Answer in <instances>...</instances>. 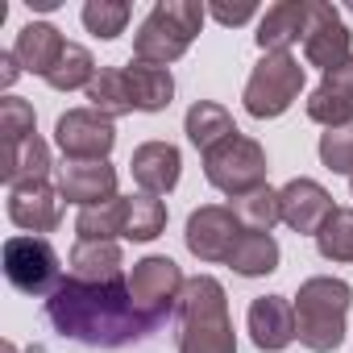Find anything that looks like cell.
I'll return each mask as SVG.
<instances>
[{
  "label": "cell",
  "mask_w": 353,
  "mask_h": 353,
  "mask_svg": "<svg viewBox=\"0 0 353 353\" xmlns=\"http://www.w3.org/2000/svg\"><path fill=\"white\" fill-rule=\"evenodd\" d=\"M75 233H79V241H117V237H125V196H117L108 204H96V208H79Z\"/></svg>",
  "instance_id": "27"
},
{
  "label": "cell",
  "mask_w": 353,
  "mask_h": 353,
  "mask_svg": "<svg viewBox=\"0 0 353 353\" xmlns=\"http://www.w3.org/2000/svg\"><path fill=\"white\" fill-rule=\"evenodd\" d=\"M79 17H83L88 34H96V38L112 42V38H121V34H125V26H129L133 9L125 5V0H88Z\"/></svg>",
  "instance_id": "30"
},
{
  "label": "cell",
  "mask_w": 353,
  "mask_h": 353,
  "mask_svg": "<svg viewBox=\"0 0 353 353\" xmlns=\"http://www.w3.org/2000/svg\"><path fill=\"white\" fill-rule=\"evenodd\" d=\"M50 174V145L34 133L17 145H5V166H0V179L9 188L17 183H42Z\"/></svg>",
  "instance_id": "21"
},
{
  "label": "cell",
  "mask_w": 353,
  "mask_h": 353,
  "mask_svg": "<svg viewBox=\"0 0 353 353\" xmlns=\"http://www.w3.org/2000/svg\"><path fill=\"white\" fill-rule=\"evenodd\" d=\"M183 133H188V141H192L200 154H208V150H216L225 137H233V133H241V129L233 125V117H229L225 104H216V100H196V104L188 108V117H183Z\"/></svg>",
  "instance_id": "20"
},
{
  "label": "cell",
  "mask_w": 353,
  "mask_h": 353,
  "mask_svg": "<svg viewBox=\"0 0 353 353\" xmlns=\"http://www.w3.org/2000/svg\"><path fill=\"white\" fill-rule=\"evenodd\" d=\"M0 133H5V145L34 137V104L21 96H5L0 100Z\"/></svg>",
  "instance_id": "32"
},
{
  "label": "cell",
  "mask_w": 353,
  "mask_h": 353,
  "mask_svg": "<svg viewBox=\"0 0 353 353\" xmlns=\"http://www.w3.org/2000/svg\"><path fill=\"white\" fill-rule=\"evenodd\" d=\"M349 192H353V179H349Z\"/></svg>",
  "instance_id": "38"
},
{
  "label": "cell",
  "mask_w": 353,
  "mask_h": 353,
  "mask_svg": "<svg viewBox=\"0 0 353 353\" xmlns=\"http://www.w3.org/2000/svg\"><path fill=\"white\" fill-rule=\"evenodd\" d=\"M5 353H17V349H13V345H5Z\"/></svg>",
  "instance_id": "37"
},
{
  "label": "cell",
  "mask_w": 353,
  "mask_h": 353,
  "mask_svg": "<svg viewBox=\"0 0 353 353\" xmlns=\"http://www.w3.org/2000/svg\"><path fill=\"white\" fill-rule=\"evenodd\" d=\"M241 225L233 216V208L225 204H204L188 216V229H183V241L188 250L200 258V262H229L233 245L241 241Z\"/></svg>",
  "instance_id": "11"
},
{
  "label": "cell",
  "mask_w": 353,
  "mask_h": 353,
  "mask_svg": "<svg viewBox=\"0 0 353 353\" xmlns=\"http://www.w3.org/2000/svg\"><path fill=\"white\" fill-rule=\"evenodd\" d=\"M88 100H92L88 108H96V112L108 117V121L133 112V88H129L125 67H100L96 79H92V88H88Z\"/></svg>",
  "instance_id": "23"
},
{
  "label": "cell",
  "mask_w": 353,
  "mask_h": 353,
  "mask_svg": "<svg viewBox=\"0 0 353 353\" xmlns=\"http://www.w3.org/2000/svg\"><path fill=\"white\" fill-rule=\"evenodd\" d=\"M320 162L332 170V174H349L353 179V125L349 129H328L320 133Z\"/></svg>",
  "instance_id": "33"
},
{
  "label": "cell",
  "mask_w": 353,
  "mask_h": 353,
  "mask_svg": "<svg viewBox=\"0 0 353 353\" xmlns=\"http://www.w3.org/2000/svg\"><path fill=\"white\" fill-rule=\"evenodd\" d=\"M0 67H5V71H0V83H17V75H21V63H17V54L9 50V54H0Z\"/></svg>",
  "instance_id": "36"
},
{
  "label": "cell",
  "mask_w": 353,
  "mask_h": 353,
  "mask_svg": "<svg viewBox=\"0 0 353 353\" xmlns=\"http://www.w3.org/2000/svg\"><path fill=\"white\" fill-rule=\"evenodd\" d=\"M316 250L324 262H353V208H336L316 233Z\"/></svg>",
  "instance_id": "29"
},
{
  "label": "cell",
  "mask_w": 353,
  "mask_h": 353,
  "mask_svg": "<svg viewBox=\"0 0 353 353\" xmlns=\"http://www.w3.org/2000/svg\"><path fill=\"white\" fill-rule=\"evenodd\" d=\"M229 208L245 233H270L283 221V200L274 188H258L250 196H237V200H229Z\"/></svg>",
  "instance_id": "25"
},
{
  "label": "cell",
  "mask_w": 353,
  "mask_h": 353,
  "mask_svg": "<svg viewBox=\"0 0 353 353\" xmlns=\"http://www.w3.org/2000/svg\"><path fill=\"white\" fill-rule=\"evenodd\" d=\"M96 59H92V50L88 46H79V42H67V50H63V59L54 63V71L46 75V83L54 88V92H88L92 88V79H96Z\"/></svg>",
  "instance_id": "26"
},
{
  "label": "cell",
  "mask_w": 353,
  "mask_h": 353,
  "mask_svg": "<svg viewBox=\"0 0 353 353\" xmlns=\"http://www.w3.org/2000/svg\"><path fill=\"white\" fill-rule=\"evenodd\" d=\"M0 258H5V279L21 295H46L50 299L63 287V262H59V254L46 237L17 233V237L5 241Z\"/></svg>",
  "instance_id": "8"
},
{
  "label": "cell",
  "mask_w": 353,
  "mask_h": 353,
  "mask_svg": "<svg viewBox=\"0 0 353 353\" xmlns=\"http://www.w3.org/2000/svg\"><path fill=\"white\" fill-rule=\"evenodd\" d=\"M46 320L54 324L59 336L92 349H125L154 332V324L137 312L129 295V279L117 283L63 279V287L46 299Z\"/></svg>",
  "instance_id": "1"
},
{
  "label": "cell",
  "mask_w": 353,
  "mask_h": 353,
  "mask_svg": "<svg viewBox=\"0 0 353 353\" xmlns=\"http://www.w3.org/2000/svg\"><path fill=\"white\" fill-rule=\"evenodd\" d=\"M349 9H353V0H349Z\"/></svg>",
  "instance_id": "39"
},
{
  "label": "cell",
  "mask_w": 353,
  "mask_h": 353,
  "mask_svg": "<svg viewBox=\"0 0 353 353\" xmlns=\"http://www.w3.org/2000/svg\"><path fill=\"white\" fill-rule=\"evenodd\" d=\"M54 145L67 162H108L117 145V129L96 108H67L54 121Z\"/></svg>",
  "instance_id": "9"
},
{
  "label": "cell",
  "mask_w": 353,
  "mask_h": 353,
  "mask_svg": "<svg viewBox=\"0 0 353 353\" xmlns=\"http://www.w3.org/2000/svg\"><path fill=\"white\" fill-rule=\"evenodd\" d=\"M59 192L67 204H79V208L108 204L117 200V166L112 162H63Z\"/></svg>",
  "instance_id": "15"
},
{
  "label": "cell",
  "mask_w": 353,
  "mask_h": 353,
  "mask_svg": "<svg viewBox=\"0 0 353 353\" xmlns=\"http://www.w3.org/2000/svg\"><path fill=\"white\" fill-rule=\"evenodd\" d=\"M179 353H237L229 295L221 279L196 274L179 299Z\"/></svg>",
  "instance_id": "2"
},
{
  "label": "cell",
  "mask_w": 353,
  "mask_h": 353,
  "mask_svg": "<svg viewBox=\"0 0 353 353\" xmlns=\"http://www.w3.org/2000/svg\"><path fill=\"white\" fill-rule=\"evenodd\" d=\"M303 79H307V75H303V67H299L295 54H262V63L250 71L245 92H241L245 112H250L254 121H274V117H283V112L299 100Z\"/></svg>",
  "instance_id": "6"
},
{
  "label": "cell",
  "mask_w": 353,
  "mask_h": 353,
  "mask_svg": "<svg viewBox=\"0 0 353 353\" xmlns=\"http://www.w3.org/2000/svg\"><path fill=\"white\" fill-rule=\"evenodd\" d=\"M129 88H133V108L137 112H162L174 100V75L170 67H150V63H129L125 67Z\"/></svg>",
  "instance_id": "22"
},
{
  "label": "cell",
  "mask_w": 353,
  "mask_h": 353,
  "mask_svg": "<svg viewBox=\"0 0 353 353\" xmlns=\"http://www.w3.org/2000/svg\"><path fill=\"white\" fill-rule=\"evenodd\" d=\"M295 341L312 353H332L345 345V320L353 307V287L332 274H316L295 291Z\"/></svg>",
  "instance_id": "3"
},
{
  "label": "cell",
  "mask_w": 353,
  "mask_h": 353,
  "mask_svg": "<svg viewBox=\"0 0 353 353\" xmlns=\"http://www.w3.org/2000/svg\"><path fill=\"white\" fill-rule=\"evenodd\" d=\"M279 241L270 233H241V241L233 245L229 254V266L241 274V279H262V274H274L279 270Z\"/></svg>",
  "instance_id": "24"
},
{
  "label": "cell",
  "mask_w": 353,
  "mask_h": 353,
  "mask_svg": "<svg viewBox=\"0 0 353 353\" xmlns=\"http://www.w3.org/2000/svg\"><path fill=\"white\" fill-rule=\"evenodd\" d=\"M9 221L30 233V237H42V233H54L63 225V192L50 188L46 179L42 183H17L9 188Z\"/></svg>",
  "instance_id": "12"
},
{
  "label": "cell",
  "mask_w": 353,
  "mask_h": 353,
  "mask_svg": "<svg viewBox=\"0 0 353 353\" xmlns=\"http://www.w3.org/2000/svg\"><path fill=\"white\" fill-rule=\"evenodd\" d=\"M208 17H216L221 26H245V21H254L258 17V5H250V0H245V5H208Z\"/></svg>",
  "instance_id": "34"
},
{
  "label": "cell",
  "mask_w": 353,
  "mask_h": 353,
  "mask_svg": "<svg viewBox=\"0 0 353 353\" xmlns=\"http://www.w3.org/2000/svg\"><path fill=\"white\" fill-rule=\"evenodd\" d=\"M266 170H270L266 166V150L254 137H245V133H233L216 150L204 154V179L216 192H225L229 200L266 188Z\"/></svg>",
  "instance_id": "5"
},
{
  "label": "cell",
  "mask_w": 353,
  "mask_h": 353,
  "mask_svg": "<svg viewBox=\"0 0 353 353\" xmlns=\"http://www.w3.org/2000/svg\"><path fill=\"white\" fill-rule=\"evenodd\" d=\"M183 287H188V279H183L179 262L166 254H150V258L133 262V270H129V295L154 328H162L170 320V312H179Z\"/></svg>",
  "instance_id": "7"
},
{
  "label": "cell",
  "mask_w": 353,
  "mask_h": 353,
  "mask_svg": "<svg viewBox=\"0 0 353 353\" xmlns=\"http://www.w3.org/2000/svg\"><path fill=\"white\" fill-rule=\"evenodd\" d=\"M279 200H283V225L291 233H299V237H316L324 229V221L336 212L332 196L316 179H291L279 192Z\"/></svg>",
  "instance_id": "13"
},
{
  "label": "cell",
  "mask_w": 353,
  "mask_h": 353,
  "mask_svg": "<svg viewBox=\"0 0 353 353\" xmlns=\"http://www.w3.org/2000/svg\"><path fill=\"white\" fill-rule=\"evenodd\" d=\"M307 34V0H279L258 17V50L262 54H291V46Z\"/></svg>",
  "instance_id": "17"
},
{
  "label": "cell",
  "mask_w": 353,
  "mask_h": 353,
  "mask_svg": "<svg viewBox=\"0 0 353 353\" xmlns=\"http://www.w3.org/2000/svg\"><path fill=\"white\" fill-rule=\"evenodd\" d=\"M166 229V204L158 196H125V237L129 241H154Z\"/></svg>",
  "instance_id": "28"
},
{
  "label": "cell",
  "mask_w": 353,
  "mask_h": 353,
  "mask_svg": "<svg viewBox=\"0 0 353 353\" xmlns=\"http://www.w3.org/2000/svg\"><path fill=\"white\" fill-rule=\"evenodd\" d=\"M204 17H208V5H196V0H158L133 34V59L150 67L179 63L196 42Z\"/></svg>",
  "instance_id": "4"
},
{
  "label": "cell",
  "mask_w": 353,
  "mask_h": 353,
  "mask_svg": "<svg viewBox=\"0 0 353 353\" xmlns=\"http://www.w3.org/2000/svg\"><path fill=\"white\" fill-rule=\"evenodd\" d=\"M245 328H250V341L262 353H279L295 341V303L287 295H262V299L250 303Z\"/></svg>",
  "instance_id": "16"
},
{
  "label": "cell",
  "mask_w": 353,
  "mask_h": 353,
  "mask_svg": "<svg viewBox=\"0 0 353 353\" xmlns=\"http://www.w3.org/2000/svg\"><path fill=\"white\" fill-rule=\"evenodd\" d=\"M129 170H133V183L145 192V196H166L179 188V174H183V154L179 145L170 141H141L129 158Z\"/></svg>",
  "instance_id": "14"
},
{
  "label": "cell",
  "mask_w": 353,
  "mask_h": 353,
  "mask_svg": "<svg viewBox=\"0 0 353 353\" xmlns=\"http://www.w3.org/2000/svg\"><path fill=\"white\" fill-rule=\"evenodd\" d=\"M303 59H307V67H320L324 75L353 59V34H349V26L341 21L336 5H328V0H307Z\"/></svg>",
  "instance_id": "10"
},
{
  "label": "cell",
  "mask_w": 353,
  "mask_h": 353,
  "mask_svg": "<svg viewBox=\"0 0 353 353\" xmlns=\"http://www.w3.org/2000/svg\"><path fill=\"white\" fill-rule=\"evenodd\" d=\"M320 83H324V88H332V92H341V96H353V59H349V63H341L336 71H328Z\"/></svg>",
  "instance_id": "35"
},
{
  "label": "cell",
  "mask_w": 353,
  "mask_h": 353,
  "mask_svg": "<svg viewBox=\"0 0 353 353\" xmlns=\"http://www.w3.org/2000/svg\"><path fill=\"white\" fill-rule=\"evenodd\" d=\"M63 50H67V38H63L50 21H30V26H21V34H17V42H13V54H17L21 71L42 75V79L54 71V63L63 59Z\"/></svg>",
  "instance_id": "18"
},
{
  "label": "cell",
  "mask_w": 353,
  "mask_h": 353,
  "mask_svg": "<svg viewBox=\"0 0 353 353\" xmlns=\"http://www.w3.org/2000/svg\"><path fill=\"white\" fill-rule=\"evenodd\" d=\"M307 117L324 129H349L353 125V96H341V92L316 83L307 96Z\"/></svg>",
  "instance_id": "31"
},
{
  "label": "cell",
  "mask_w": 353,
  "mask_h": 353,
  "mask_svg": "<svg viewBox=\"0 0 353 353\" xmlns=\"http://www.w3.org/2000/svg\"><path fill=\"white\" fill-rule=\"evenodd\" d=\"M71 279L79 283H117L125 279V254L117 241H75L71 245Z\"/></svg>",
  "instance_id": "19"
}]
</instances>
